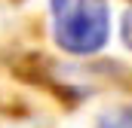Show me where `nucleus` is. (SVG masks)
<instances>
[{
  "instance_id": "nucleus-1",
  "label": "nucleus",
  "mask_w": 132,
  "mask_h": 128,
  "mask_svg": "<svg viewBox=\"0 0 132 128\" xmlns=\"http://www.w3.org/2000/svg\"><path fill=\"white\" fill-rule=\"evenodd\" d=\"M55 43L74 55H92L108 43L111 15L104 0H49Z\"/></svg>"
},
{
  "instance_id": "nucleus-2",
  "label": "nucleus",
  "mask_w": 132,
  "mask_h": 128,
  "mask_svg": "<svg viewBox=\"0 0 132 128\" xmlns=\"http://www.w3.org/2000/svg\"><path fill=\"white\" fill-rule=\"evenodd\" d=\"M95 128H132V107H114L98 119Z\"/></svg>"
},
{
  "instance_id": "nucleus-3",
  "label": "nucleus",
  "mask_w": 132,
  "mask_h": 128,
  "mask_svg": "<svg viewBox=\"0 0 132 128\" xmlns=\"http://www.w3.org/2000/svg\"><path fill=\"white\" fill-rule=\"evenodd\" d=\"M123 40H126V46L132 49V9L126 12V18H123Z\"/></svg>"
}]
</instances>
